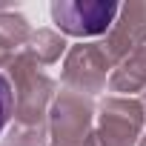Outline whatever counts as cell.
<instances>
[{
    "label": "cell",
    "mask_w": 146,
    "mask_h": 146,
    "mask_svg": "<svg viewBox=\"0 0 146 146\" xmlns=\"http://www.w3.org/2000/svg\"><path fill=\"white\" fill-rule=\"evenodd\" d=\"M117 3H92V0H75V3H52V20L60 32L75 35V37H92L103 35L112 20L117 17Z\"/></svg>",
    "instance_id": "cell-1"
},
{
    "label": "cell",
    "mask_w": 146,
    "mask_h": 146,
    "mask_svg": "<svg viewBox=\"0 0 146 146\" xmlns=\"http://www.w3.org/2000/svg\"><path fill=\"white\" fill-rule=\"evenodd\" d=\"M12 109H15V92H12V83L6 75H0V132L6 129L9 117H12Z\"/></svg>",
    "instance_id": "cell-2"
}]
</instances>
